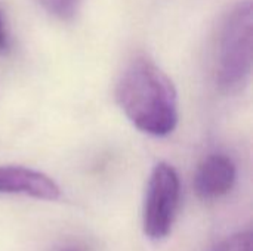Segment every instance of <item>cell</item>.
<instances>
[{"label":"cell","mask_w":253,"mask_h":251,"mask_svg":"<svg viewBox=\"0 0 253 251\" xmlns=\"http://www.w3.org/2000/svg\"><path fill=\"white\" fill-rule=\"evenodd\" d=\"M114 93L126 118L142 133L165 138L176 129V89L151 59L138 56L130 61L120 74Z\"/></svg>","instance_id":"obj_1"},{"label":"cell","mask_w":253,"mask_h":251,"mask_svg":"<svg viewBox=\"0 0 253 251\" xmlns=\"http://www.w3.org/2000/svg\"><path fill=\"white\" fill-rule=\"evenodd\" d=\"M252 1L242 0L227 15L219 33L216 81L221 89H239L249 77L252 70Z\"/></svg>","instance_id":"obj_2"},{"label":"cell","mask_w":253,"mask_h":251,"mask_svg":"<svg viewBox=\"0 0 253 251\" xmlns=\"http://www.w3.org/2000/svg\"><path fill=\"white\" fill-rule=\"evenodd\" d=\"M181 197L178 172L168 163L154 166L144 203V232L153 241L165 240L173 226Z\"/></svg>","instance_id":"obj_3"},{"label":"cell","mask_w":253,"mask_h":251,"mask_svg":"<svg viewBox=\"0 0 253 251\" xmlns=\"http://www.w3.org/2000/svg\"><path fill=\"white\" fill-rule=\"evenodd\" d=\"M0 194H19L53 201L61 195L53 179L42 172L22 166H0Z\"/></svg>","instance_id":"obj_4"},{"label":"cell","mask_w":253,"mask_h":251,"mask_svg":"<svg viewBox=\"0 0 253 251\" xmlns=\"http://www.w3.org/2000/svg\"><path fill=\"white\" fill-rule=\"evenodd\" d=\"M236 179L237 169L233 160L224 154H212L199 166L194 186L200 198L216 200L234 188Z\"/></svg>","instance_id":"obj_5"},{"label":"cell","mask_w":253,"mask_h":251,"mask_svg":"<svg viewBox=\"0 0 253 251\" xmlns=\"http://www.w3.org/2000/svg\"><path fill=\"white\" fill-rule=\"evenodd\" d=\"M252 229L248 228L219 241L212 251H252Z\"/></svg>","instance_id":"obj_6"},{"label":"cell","mask_w":253,"mask_h":251,"mask_svg":"<svg viewBox=\"0 0 253 251\" xmlns=\"http://www.w3.org/2000/svg\"><path fill=\"white\" fill-rule=\"evenodd\" d=\"M80 1L82 0H39L47 13L62 21L71 19L77 13Z\"/></svg>","instance_id":"obj_7"},{"label":"cell","mask_w":253,"mask_h":251,"mask_svg":"<svg viewBox=\"0 0 253 251\" xmlns=\"http://www.w3.org/2000/svg\"><path fill=\"white\" fill-rule=\"evenodd\" d=\"M10 50V37L4 24V18L3 13L0 10V55H6Z\"/></svg>","instance_id":"obj_8"},{"label":"cell","mask_w":253,"mask_h":251,"mask_svg":"<svg viewBox=\"0 0 253 251\" xmlns=\"http://www.w3.org/2000/svg\"><path fill=\"white\" fill-rule=\"evenodd\" d=\"M53 251H92L89 246H86L84 243H79V241H71V243H65L58 246Z\"/></svg>","instance_id":"obj_9"}]
</instances>
